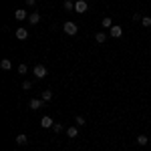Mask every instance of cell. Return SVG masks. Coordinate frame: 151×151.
<instances>
[{"label": "cell", "mask_w": 151, "mask_h": 151, "mask_svg": "<svg viewBox=\"0 0 151 151\" xmlns=\"http://www.w3.org/2000/svg\"><path fill=\"white\" fill-rule=\"evenodd\" d=\"M141 18H143V16H141L139 12H135V14H133V20H141Z\"/></svg>", "instance_id": "24"}, {"label": "cell", "mask_w": 151, "mask_h": 151, "mask_svg": "<svg viewBox=\"0 0 151 151\" xmlns=\"http://www.w3.org/2000/svg\"><path fill=\"white\" fill-rule=\"evenodd\" d=\"M65 10H75V4H73V0H65Z\"/></svg>", "instance_id": "16"}, {"label": "cell", "mask_w": 151, "mask_h": 151, "mask_svg": "<svg viewBox=\"0 0 151 151\" xmlns=\"http://www.w3.org/2000/svg\"><path fill=\"white\" fill-rule=\"evenodd\" d=\"M26 70H28L26 65H18V73H20V75H26Z\"/></svg>", "instance_id": "21"}, {"label": "cell", "mask_w": 151, "mask_h": 151, "mask_svg": "<svg viewBox=\"0 0 151 151\" xmlns=\"http://www.w3.org/2000/svg\"><path fill=\"white\" fill-rule=\"evenodd\" d=\"M22 89H24V91H30V89H32V83H30V81H24L22 83Z\"/></svg>", "instance_id": "20"}, {"label": "cell", "mask_w": 151, "mask_h": 151, "mask_svg": "<svg viewBox=\"0 0 151 151\" xmlns=\"http://www.w3.org/2000/svg\"><path fill=\"white\" fill-rule=\"evenodd\" d=\"M109 35L113 36V38H119V36L123 35V28H121V26H115V24H113V26H111V30H109Z\"/></svg>", "instance_id": "4"}, {"label": "cell", "mask_w": 151, "mask_h": 151, "mask_svg": "<svg viewBox=\"0 0 151 151\" xmlns=\"http://www.w3.org/2000/svg\"><path fill=\"white\" fill-rule=\"evenodd\" d=\"M40 125H42V127H45V129H48V127H52L55 123H52V119H50V117H48V115H45V117H42V119H40Z\"/></svg>", "instance_id": "6"}, {"label": "cell", "mask_w": 151, "mask_h": 151, "mask_svg": "<svg viewBox=\"0 0 151 151\" xmlns=\"http://www.w3.org/2000/svg\"><path fill=\"white\" fill-rule=\"evenodd\" d=\"M38 20H40V14L38 12H30L28 14V22L30 24H38Z\"/></svg>", "instance_id": "8"}, {"label": "cell", "mask_w": 151, "mask_h": 151, "mask_svg": "<svg viewBox=\"0 0 151 151\" xmlns=\"http://www.w3.org/2000/svg\"><path fill=\"white\" fill-rule=\"evenodd\" d=\"M149 145H151V139H149Z\"/></svg>", "instance_id": "25"}, {"label": "cell", "mask_w": 151, "mask_h": 151, "mask_svg": "<svg viewBox=\"0 0 151 151\" xmlns=\"http://www.w3.org/2000/svg\"><path fill=\"white\" fill-rule=\"evenodd\" d=\"M42 103H45V101H42V99H32V101H30V103H28V107H30V109H32V111H38V109H40V107H42Z\"/></svg>", "instance_id": "5"}, {"label": "cell", "mask_w": 151, "mask_h": 151, "mask_svg": "<svg viewBox=\"0 0 151 151\" xmlns=\"http://www.w3.org/2000/svg\"><path fill=\"white\" fill-rule=\"evenodd\" d=\"M147 143H149V139H147L145 135H139V137H137V145H141V147H143V145H147Z\"/></svg>", "instance_id": "14"}, {"label": "cell", "mask_w": 151, "mask_h": 151, "mask_svg": "<svg viewBox=\"0 0 151 151\" xmlns=\"http://www.w3.org/2000/svg\"><path fill=\"white\" fill-rule=\"evenodd\" d=\"M47 75H48V70H47L45 65H36V67H35V77H36V79H45Z\"/></svg>", "instance_id": "2"}, {"label": "cell", "mask_w": 151, "mask_h": 151, "mask_svg": "<svg viewBox=\"0 0 151 151\" xmlns=\"http://www.w3.org/2000/svg\"><path fill=\"white\" fill-rule=\"evenodd\" d=\"M67 135H69L70 139H75V137L79 135V127H69L67 129Z\"/></svg>", "instance_id": "11"}, {"label": "cell", "mask_w": 151, "mask_h": 151, "mask_svg": "<svg viewBox=\"0 0 151 151\" xmlns=\"http://www.w3.org/2000/svg\"><path fill=\"white\" fill-rule=\"evenodd\" d=\"M16 143H18V145H20V147H24V145H26V143H28V137H26V135H24V133H20V135H18V137H16Z\"/></svg>", "instance_id": "10"}, {"label": "cell", "mask_w": 151, "mask_h": 151, "mask_svg": "<svg viewBox=\"0 0 151 151\" xmlns=\"http://www.w3.org/2000/svg\"><path fill=\"white\" fill-rule=\"evenodd\" d=\"M52 131H55V133H60V131H63V125H60V123H55V125H52Z\"/></svg>", "instance_id": "22"}, {"label": "cell", "mask_w": 151, "mask_h": 151, "mask_svg": "<svg viewBox=\"0 0 151 151\" xmlns=\"http://www.w3.org/2000/svg\"><path fill=\"white\" fill-rule=\"evenodd\" d=\"M52 99V91H45L42 93V101H50Z\"/></svg>", "instance_id": "19"}, {"label": "cell", "mask_w": 151, "mask_h": 151, "mask_svg": "<svg viewBox=\"0 0 151 151\" xmlns=\"http://www.w3.org/2000/svg\"><path fill=\"white\" fill-rule=\"evenodd\" d=\"M105 26V28H111L113 26V20H111V16H107V18H103V22H101Z\"/></svg>", "instance_id": "15"}, {"label": "cell", "mask_w": 151, "mask_h": 151, "mask_svg": "<svg viewBox=\"0 0 151 151\" xmlns=\"http://www.w3.org/2000/svg\"><path fill=\"white\" fill-rule=\"evenodd\" d=\"M87 8H89V6H87V2H85V0H77V2H75V12L83 14V12H87Z\"/></svg>", "instance_id": "3"}, {"label": "cell", "mask_w": 151, "mask_h": 151, "mask_svg": "<svg viewBox=\"0 0 151 151\" xmlns=\"http://www.w3.org/2000/svg\"><path fill=\"white\" fill-rule=\"evenodd\" d=\"M16 38H18V40H26V38H28V30H26V28H18V30H16Z\"/></svg>", "instance_id": "7"}, {"label": "cell", "mask_w": 151, "mask_h": 151, "mask_svg": "<svg viewBox=\"0 0 151 151\" xmlns=\"http://www.w3.org/2000/svg\"><path fill=\"white\" fill-rule=\"evenodd\" d=\"M24 2H26V6H35L36 4V0H24Z\"/></svg>", "instance_id": "23"}, {"label": "cell", "mask_w": 151, "mask_h": 151, "mask_svg": "<svg viewBox=\"0 0 151 151\" xmlns=\"http://www.w3.org/2000/svg\"><path fill=\"white\" fill-rule=\"evenodd\" d=\"M75 123H77V127L85 125V117H83V115H77V117H75Z\"/></svg>", "instance_id": "17"}, {"label": "cell", "mask_w": 151, "mask_h": 151, "mask_svg": "<svg viewBox=\"0 0 151 151\" xmlns=\"http://www.w3.org/2000/svg\"><path fill=\"white\" fill-rule=\"evenodd\" d=\"M95 40H97L99 45H103L105 40H107V35H105V32H97V36H95Z\"/></svg>", "instance_id": "13"}, {"label": "cell", "mask_w": 151, "mask_h": 151, "mask_svg": "<svg viewBox=\"0 0 151 151\" xmlns=\"http://www.w3.org/2000/svg\"><path fill=\"white\" fill-rule=\"evenodd\" d=\"M0 67H2L4 70H10L12 69V63L8 60V58H2V60H0Z\"/></svg>", "instance_id": "12"}, {"label": "cell", "mask_w": 151, "mask_h": 151, "mask_svg": "<svg viewBox=\"0 0 151 151\" xmlns=\"http://www.w3.org/2000/svg\"><path fill=\"white\" fill-rule=\"evenodd\" d=\"M141 24H143L145 28H149V26H151V18H149V16H143V18H141Z\"/></svg>", "instance_id": "18"}, {"label": "cell", "mask_w": 151, "mask_h": 151, "mask_svg": "<svg viewBox=\"0 0 151 151\" xmlns=\"http://www.w3.org/2000/svg\"><path fill=\"white\" fill-rule=\"evenodd\" d=\"M63 30H65L67 35L73 36V35H77V30H79V28H77V24H75V22H70V20H69V22L63 24Z\"/></svg>", "instance_id": "1"}, {"label": "cell", "mask_w": 151, "mask_h": 151, "mask_svg": "<svg viewBox=\"0 0 151 151\" xmlns=\"http://www.w3.org/2000/svg\"><path fill=\"white\" fill-rule=\"evenodd\" d=\"M14 16H16V20H24L28 14H26V10H24V8H18V10L14 12Z\"/></svg>", "instance_id": "9"}]
</instances>
